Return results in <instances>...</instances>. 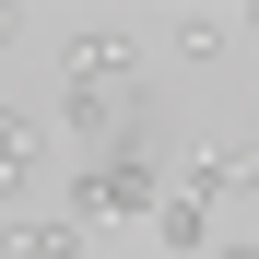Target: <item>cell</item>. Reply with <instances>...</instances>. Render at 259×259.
I'll return each instance as SVG.
<instances>
[{
    "label": "cell",
    "instance_id": "cell-2",
    "mask_svg": "<svg viewBox=\"0 0 259 259\" xmlns=\"http://www.w3.org/2000/svg\"><path fill=\"white\" fill-rule=\"evenodd\" d=\"M59 95H142L118 24H71V35H59Z\"/></svg>",
    "mask_w": 259,
    "mask_h": 259
},
{
    "label": "cell",
    "instance_id": "cell-5",
    "mask_svg": "<svg viewBox=\"0 0 259 259\" xmlns=\"http://www.w3.org/2000/svg\"><path fill=\"white\" fill-rule=\"evenodd\" d=\"M153 236H165V247H177V259H212V212H200V200L177 189V200H165V212H153Z\"/></svg>",
    "mask_w": 259,
    "mask_h": 259
},
{
    "label": "cell",
    "instance_id": "cell-1",
    "mask_svg": "<svg viewBox=\"0 0 259 259\" xmlns=\"http://www.w3.org/2000/svg\"><path fill=\"white\" fill-rule=\"evenodd\" d=\"M106 212H165V177H153V153L142 142H118L82 165V189H71V224H106Z\"/></svg>",
    "mask_w": 259,
    "mask_h": 259
},
{
    "label": "cell",
    "instance_id": "cell-4",
    "mask_svg": "<svg viewBox=\"0 0 259 259\" xmlns=\"http://www.w3.org/2000/svg\"><path fill=\"white\" fill-rule=\"evenodd\" d=\"M0 259H82V224H71V212H48V224L12 212V224H0Z\"/></svg>",
    "mask_w": 259,
    "mask_h": 259
},
{
    "label": "cell",
    "instance_id": "cell-7",
    "mask_svg": "<svg viewBox=\"0 0 259 259\" xmlns=\"http://www.w3.org/2000/svg\"><path fill=\"white\" fill-rule=\"evenodd\" d=\"M212 259H259V236H212Z\"/></svg>",
    "mask_w": 259,
    "mask_h": 259
},
{
    "label": "cell",
    "instance_id": "cell-6",
    "mask_svg": "<svg viewBox=\"0 0 259 259\" xmlns=\"http://www.w3.org/2000/svg\"><path fill=\"white\" fill-rule=\"evenodd\" d=\"M35 153H48V142H35V118H24V106H0V189H24V177H35Z\"/></svg>",
    "mask_w": 259,
    "mask_h": 259
},
{
    "label": "cell",
    "instance_id": "cell-3",
    "mask_svg": "<svg viewBox=\"0 0 259 259\" xmlns=\"http://www.w3.org/2000/svg\"><path fill=\"white\" fill-rule=\"evenodd\" d=\"M189 200H200V212L259 200V142H200V153H189Z\"/></svg>",
    "mask_w": 259,
    "mask_h": 259
}]
</instances>
